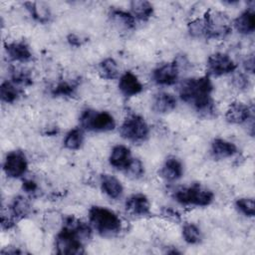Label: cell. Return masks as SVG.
I'll use <instances>...</instances> for the list:
<instances>
[{
  "mask_svg": "<svg viewBox=\"0 0 255 255\" xmlns=\"http://www.w3.org/2000/svg\"><path fill=\"white\" fill-rule=\"evenodd\" d=\"M236 31L243 35L252 34L255 30V14L253 9H246L233 22Z\"/></svg>",
  "mask_w": 255,
  "mask_h": 255,
  "instance_id": "18",
  "label": "cell"
},
{
  "mask_svg": "<svg viewBox=\"0 0 255 255\" xmlns=\"http://www.w3.org/2000/svg\"><path fill=\"white\" fill-rule=\"evenodd\" d=\"M67 41L71 46L80 47L87 41V38L84 37L83 35H80V34H77V33H71V34L68 35Z\"/></svg>",
  "mask_w": 255,
  "mask_h": 255,
  "instance_id": "33",
  "label": "cell"
},
{
  "mask_svg": "<svg viewBox=\"0 0 255 255\" xmlns=\"http://www.w3.org/2000/svg\"><path fill=\"white\" fill-rule=\"evenodd\" d=\"M76 85L74 83L68 81H61L56 84L52 88V94L54 96H62V97H69L72 96L76 90Z\"/></svg>",
  "mask_w": 255,
  "mask_h": 255,
  "instance_id": "29",
  "label": "cell"
},
{
  "mask_svg": "<svg viewBox=\"0 0 255 255\" xmlns=\"http://www.w3.org/2000/svg\"><path fill=\"white\" fill-rule=\"evenodd\" d=\"M27 168L28 161L24 152L20 150H12L7 153L3 162V170L8 177H21L26 173Z\"/></svg>",
  "mask_w": 255,
  "mask_h": 255,
  "instance_id": "8",
  "label": "cell"
},
{
  "mask_svg": "<svg viewBox=\"0 0 255 255\" xmlns=\"http://www.w3.org/2000/svg\"><path fill=\"white\" fill-rule=\"evenodd\" d=\"M251 114L252 111L246 104L241 102H233L226 110L225 120L229 124L241 125L250 120Z\"/></svg>",
  "mask_w": 255,
  "mask_h": 255,
  "instance_id": "10",
  "label": "cell"
},
{
  "mask_svg": "<svg viewBox=\"0 0 255 255\" xmlns=\"http://www.w3.org/2000/svg\"><path fill=\"white\" fill-rule=\"evenodd\" d=\"M11 214L15 218H24L30 213V204L24 196H17L13 199L10 205Z\"/></svg>",
  "mask_w": 255,
  "mask_h": 255,
  "instance_id": "24",
  "label": "cell"
},
{
  "mask_svg": "<svg viewBox=\"0 0 255 255\" xmlns=\"http://www.w3.org/2000/svg\"><path fill=\"white\" fill-rule=\"evenodd\" d=\"M236 145L223 138H214L211 142V153L217 158H226L235 154Z\"/></svg>",
  "mask_w": 255,
  "mask_h": 255,
  "instance_id": "19",
  "label": "cell"
},
{
  "mask_svg": "<svg viewBox=\"0 0 255 255\" xmlns=\"http://www.w3.org/2000/svg\"><path fill=\"white\" fill-rule=\"evenodd\" d=\"M243 67L245 71L248 73L252 74L254 72V57L252 55L245 59V61L243 62Z\"/></svg>",
  "mask_w": 255,
  "mask_h": 255,
  "instance_id": "36",
  "label": "cell"
},
{
  "mask_svg": "<svg viewBox=\"0 0 255 255\" xmlns=\"http://www.w3.org/2000/svg\"><path fill=\"white\" fill-rule=\"evenodd\" d=\"M235 207L239 212L248 217H253L255 214V204L252 197H241L235 201Z\"/></svg>",
  "mask_w": 255,
  "mask_h": 255,
  "instance_id": "28",
  "label": "cell"
},
{
  "mask_svg": "<svg viewBox=\"0 0 255 255\" xmlns=\"http://www.w3.org/2000/svg\"><path fill=\"white\" fill-rule=\"evenodd\" d=\"M23 189L27 193H33L37 189V183L32 179H26L23 181Z\"/></svg>",
  "mask_w": 255,
  "mask_h": 255,
  "instance_id": "35",
  "label": "cell"
},
{
  "mask_svg": "<svg viewBox=\"0 0 255 255\" xmlns=\"http://www.w3.org/2000/svg\"><path fill=\"white\" fill-rule=\"evenodd\" d=\"M176 103V99L172 94L159 92L153 97L152 110L157 114H166L175 109Z\"/></svg>",
  "mask_w": 255,
  "mask_h": 255,
  "instance_id": "17",
  "label": "cell"
},
{
  "mask_svg": "<svg viewBox=\"0 0 255 255\" xmlns=\"http://www.w3.org/2000/svg\"><path fill=\"white\" fill-rule=\"evenodd\" d=\"M20 96V90L13 82L5 81L0 86V97L2 102L13 104Z\"/></svg>",
  "mask_w": 255,
  "mask_h": 255,
  "instance_id": "25",
  "label": "cell"
},
{
  "mask_svg": "<svg viewBox=\"0 0 255 255\" xmlns=\"http://www.w3.org/2000/svg\"><path fill=\"white\" fill-rule=\"evenodd\" d=\"M180 66L177 61L164 63L152 71V81L160 86L174 85L179 77Z\"/></svg>",
  "mask_w": 255,
  "mask_h": 255,
  "instance_id": "9",
  "label": "cell"
},
{
  "mask_svg": "<svg viewBox=\"0 0 255 255\" xmlns=\"http://www.w3.org/2000/svg\"><path fill=\"white\" fill-rule=\"evenodd\" d=\"M26 9L29 11L30 15L40 23H46L51 17V12L49 7L43 2H25Z\"/></svg>",
  "mask_w": 255,
  "mask_h": 255,
  "instance_id": "22",
  "label": "cell"
},
{
  "mask_svg": "<svg viewBox=\"0 0 255 255\" xmlns=\"http://www.w3.org/2000/svg\"><path fill=\"white\" fill-rule=\"evenodd\" d=\"M204 38L206 39H223L232 30V24L228 16L217 10L207 11L203 17Z\"/></svg>",
  "mask_w": 255,
  "mask_h": 255,
  "instance_id": "4",
  "label": "cell"
},
{
  "mask_svg": "<svg viewBox=\"0 0 255 255\" xmlns=\"http://www.w3.org/2000/svg\"><path fill=\"white\" fill-rule=\"evenodd\" d=\"M100 184L102 191L110 198L118 199L124 192L122 182L111 174H102L100 178Z\"/></svg>",
  "mask_w": 255,
  "mask_h": 255,
  "instance_id": "16",
  "label": "cell"
},
{
  "mask_svg": "<svg viewBox=\"0 0 255 255\" xmlns=\"http://www.w3.org/2000/svg\"><path fill=\"white\" fill-rule=\"evenodd\" d=\"M213 197L214 194L211 190L198 183L180 187L173 193L174 200L182 205L207 206L213 201Z\"/></svg>",
  "mask_w": 255,
  "mask_h": 255,
  "instance_id": "3",
  "label": "cell"
},
{
  "mask_svg": "<svg viewBox=\"0 0 255 255\" xmlns=\"http://www.w3.org/2000/svg\"><path fill=\"white\" fill-rule=\"evenodd\" d=\"M5 52L9 60L24 63L32 58L30 47L25 41H13L5 45Z\"/></svg>",
  "mask_w": 255,
  "mask_h": 255,
  "instance_id": "12",
  "label": "cell"
},
{
  "mask_svg": "<svg viewBox=\"0 0 255 255\" xmlns=\"http://www.w3.org/2000/svg\"><path fill=\"white\" fill-rule=\"evenodd\" d=\"M110 18L112 22L121 29L130 30L135 27V18L129 12L121 9H112Z\"/></svg>",
  "mask_w": 255,
  "mask_h": 255,
  "instance_id": "20",
  "label": "cell"
},
{
  "mask_svg": "<svg viewBox=\"0 0 255 255\" xmlns=\"http://www.w3.org/2000/svg\"><path fill=\"white\" fill-rule=\"evenodd\" d=\"M98 73L105 80H114L119 76V68L117 62L113 58H107L100 62Z\"/></svg>",
  "mask_w": 255,
  "mask_h": 255,
  "instance_id": "23",
  "label": "cell"
},
{
  "mask_svg": "<svg viewBox=\"0 0 255 255\" xmlns=\"http://www.w3.org/2000/svg\"><path fill=\"white\" fill-rule=\"evenodd\" d=\"M130 11L135 19L146 21L153 14V6L150 2L145 0H134L130 2Z\"/></svg>",
  "mask_w": 255,
  "mask_h": 255,
  "instance_id": "21",
  "label": "cell"
},
{
  "mask_svg": "<svg viewBox=\"0 0 255 255\" xmlns=\"http://www.w3.org/2000/svg\"><path fill=\"white\" fill-rule=\"evenodd\" d=\"M182 163L175 156H168L159 170V175L166 181H175L182 176Z\"/></svg>",
  "mask_w": 255,
  "mask_h": 255,
  "instance_id": "15",
  "label": "cell"
},
{
  "mask_svg": "<svg viewBox=\"0 0 255 255\" xmlns=\"http://www.w3.org/2000/svg\"><path fill=\"white\" fill-rule=\"evenodd\" d=\"M120 133L123 138L130 142L140 143L148 137L149 128L142 117L132 114L127 117L121 125Z\"/></svg>",
  "mask_w": 255,
  "mask_h": 255,
  "instance_id": "5",
  "label": "cell"
},
{
  "mask_svg": "<svg viewBox=\"0 0 255 255\" xmlns=\"http://www.w3.org/2000/svg\"><path fill=\"white\" fill-rule=\"evenodd\" d=\"M207 72L212 76H223L233 73L237 66L232 58L225 53H214L206 61Z\"/></svg>",
  "mask_w": 255,
  "mask_h": 255,
  "instance_id": "7",
  "label": "cell"
},
{
  "mask_svg": "<svg viewBox=\"0 0 255 255\" xmlns=\"http://www.w3.org/2000/svg\"><path fill=\"white\" fill-rule=\"evenodd\" d=\"M213 91L212 83L208 76L199 78H189L181 82L178 93L180 99L192 105V107L201 115L208 116L213 113V101L211 93Z\"/></svg>",
  "mask_w": 255,
  "mask_h": 255,
  "instance_id": "1",
  "label": "cell"
},
{
  "mask_svg": "<svg viewBox=\"0 0 255 255\" xmlns=\"http://www.w3.org/2000/svg\"><path fill=\"white\" fill-rule=\"evenodd\" d=\"M80 125L89 131H110L116 128L114 117L108 112L85 110L80 117Z\"/></svg>",
  "mask_w": 255,
  "mask_h": 255,
  "instance_id": "6",
  "label": "cell"
},
{
  "mask_svg": "<svg viewBox=\"0 0 255 255\" xmlns=\"http://www.w3.org/2000/svg\"><path fill=\"white\" fill-rule=\"evenodd\" d=\"M233 84L238 89H246L249 86L248 77L243 73H238L233 77Z\"/></svg>",
  "mask_w": 255,
  "mask_h": 255,
  "instance_id": "34",
  "label": "cell"
},
{
  "mask_svg": "<svg viewBox=\"0 0 255 255\" xmlns=\"http://www.w3.org/2000/svg\"><path fill=\"white\" fill-rule=\"evenodd\" d=\"M89 222L100 235L111 237L122 229V220L113 210L103 206H92L89 210Z\"/></svg>",
  "mask_w": 255,
  "mask_h": 255,
  "instance_id": "2",
  "label": "cell"
},
{
  "mask_svg": "<svg viewBox=\"0 0 255 255\" xmlns=\"http://www.w3.org/2000/svg\"><path fill=\"white\" fill-rule=\"evenodd\" d=\"M11 78H12V82L14 84L29 85L32 82L29 73L24 71L23 69H16V68H14L12 70V72H11Z\"/></svg>",
  "mask_w": 255,
  "mask_h": 255,
  "instance_id": "32",
  "label": "cell"
},
{
  "mask_svg": "<svg viewBox=\"0 0 255 255\" xmlns=\"http://www.w3.org/2000/svg\"><path fill=\"white\" fill-rule=\"evenodd\" d=\"M84 141L83 131L80 128L71 129L64 138V146L70 150L79 149Z\"/></svg>",
  "mask_w": 255,
  "mask_h": 255,
  "instance_id": "26",
  "label": "cell"
},
{
  "mask_svg": "<svg viewBox=\"0 0 255 255\" xmlns=\"http://www.w3.org/2000/svg\"><path fill=\"white\" fill-rule=\"evenodd\" d=\"M143 87L138 78L131 72L124 73L119 80V90L125 97H133L141 93Z\"/></svg>",
  "mask_w": 255,
  "mask_h": 255,
  "instance_id": "13",
  "label": "cell"
},
{
  "mask_svg": "<svg viewBox=\"0 0 255 255\" xmlns=\"http://www.w3.org/2000/svg\"><path fill=\"white\" fill-rule=\"evenodd\" d=\"M132 160L130 150L128 146L123 144L115 145L110 153L109 161L110 164L116 169L125 171Z\"/></svg>",
  "mask_w": 255,
  "mask_h": 255,
  "instance_id": "14",
  "label": "cell"
},
{
  "mask_svg": "<svg viewBox=\"0 0 255 255\" xmlns=\"http://www.w3.org/2000/svg\"><path fill=\"white\" fill-rule=\"evenodd\" d=\"M126 210L134 216H146L150 212L148 198L142 193L131 194L125 203Z\"/></svg>",
  "mask_w": 255,
  "mask_h": 255,
  "instance_id": "11",
  "label": "cell"
},
{
  "mask_svg": "<svg viewBox=\"0 0 255 255\" xmlns=\"http://www.w3.org/2000/svg\"><path fill=\"white\" fill-rule=\"evenodd\" d=\"M188 32L194 38L204 37V22L202 18H197L188 24Z\"/></svg>",
  "mask_w": 255,
  "mask_h": 255,
  "instance_id": "31",
  "label": "cell"
},
{
  "mask_svg": "<svg viewBox=\"0 0 255 255\" xmlns=\"http://www.w3.org/2000/svg\"><path fill=\"white\" fill-rule=\"evenodd\" d=\"M182 237L188 244H198L202 240V232L194 223H186L182 228Z\"/></svg>",
  "mask_w": 255,
  "mask_h": 255,
  "instance_id": "27",
  "label": "cell"
},
{
  "mask_svg": "<svg viewBox=\"0 0 255 255\" xmlns=\"http://www.w3.org/2000/svg\"><path fill=\"white\" fill-rule=\"evenodd\" d=\"M126 174L130 178H140L144 174V166L138 158H132L128 168L125 170Z\"/></svg>",
  "mask_w": 255,
  "mask_h": 255,
  "instance_id": "30",
  "label": "cell"
}]
</instances>
